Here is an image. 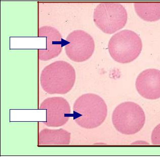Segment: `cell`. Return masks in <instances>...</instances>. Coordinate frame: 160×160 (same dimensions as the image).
I'll use <instances>...</instances> for the list:
<instances>
[{
  "label": "cell",
  "instance_id": "cell-1",
  "mask_svg": "<svg viewBox=\"0 0 160 160\" xmlns=\"http://www.w3.org/2000/svg\"><path fill=\"white\" fill-rule=\"evenodd\" d=\"M76 79V71L73 66L65 61H58L43 68L40 83L46 93L63 95L73 89Z\"/></svg>",
  "mask_w": 160,
  "mask_h": 160
},
{
  "label": "cell",
  "instance_id": "cell-2",
  "mask_svg": "<svg viewBox=\"0 0 160 160\" xmlns=\"http://www.w3.org/2000/svg\"><path fill=\"white\" fill-rule=\"evenodd\" d=\"M108 115L107 104L102 97L93 93L80 96L73 105V117L78 125L86 129L99 127Z\"/></svg>",
  "mask_w": 160,
  "mask_h": 160
},
{
  "label": "cell",
  "instance_id": "cell-3",
  "mask_svg": "<svg viewBox=\"0 0 160 160\" xmlns=\"http://www.w3.org/2000/svg\"><path fill=\"white\" fill-rule=\"evenodd\" d=\"M142 49V40L134 31L125 29L112 36L108 44L110 56L119 63H128L135 60Z\"/></svg>",
  "mask_w": 160,
  "mask_h": 160
},
{
  "label": "cell",
  "instance_id": "cell-4",
  "mask_svg": "<svg viewBox=\"0 0 160 160\" xmlns=\"http://www.w3.org/2000/svg\"><path fill=\"white\" fill-rule=\"evenodd\" d=\"M112 122L120 133L132 135L138 132L144 127L146 115L140 105L128 101L116 107L112 114Z\"/></svg>",
  "mask_w": 160,
  "mask_h": 160
},
{
  "label": "cell",
  "instance_id": "cell-5",
  "mask_svg": "<svg viewBox=\"0 0 160 160\" xmlns=\"http://www.w3.org/2000/svg\"><path fill=\"white\" fill-rule=\"evenodd\" d=\"M127 20L126 10L120 3H100L94 11V23L108 34H112L124 28Z\"/></svg>",
  "mask_w": 160,
  "mask_h": 160
},
{
  "label": "cell",
  "instance_id": "cell-6",
  "mask_svg": "<svg viewBox=\"0 0 160 160\" xmlns=\"http://www.w3.org/2000/svg\"><path fill=\"white\" fill-rule=\"evenodd\" d=\"M64 51L71 61L82 62L92 57L95 50L93 38L86 31L76 30L68 35L65 40Z\"/></svg>",
  "mask_w": 160,
  "mask_h": 160
},
{
  "label": "cell",
  "instance_id": "cell-7",
  "mask_svg": "<svg viewBox=\"0 0 160 160\" xmlns=\"http://www.w3.org/2000/svg\"><path fill=\"white\" fill-rule=\"evenodd\" d=\"M40 109L46 110V120L44 123L47 127H61L68 122L70 118V105L62 97L46 98L41 104Z\"/></svg>",
  "mask_w": 160,
  "mask_h": 160
},
{
  "label": "cell",
  "instance_id": "cell-8",
  "mask_svg": "<svg viewBox=\"0 0 160 160\" xmlns=\"http://www.w3.org/2000/svg\"><path fill=\"white\" fill-rule=\"evenodd\" d=\"M39 36L46 38L45 49L39 50V58L40 61H50L61 53L65 42L57 29L52 26H42L39 29Z\"/></svg>",
  "mask_w": 160,
  "mask_h": 160
},
{
  "label": "cell",
  "instance_id": "cell-9",
  "mask_svg": "<svg viewBox=\"0 0 160 160\" xmlns=\"http://www.w3.org/2000/svg\"><path fill=\"white\" fill-rule=\"evenodd\" d=\"M136 89L139 95L148 100L160 98V71L148 68L141 72L137 77Z\"/></svg>",
  "mask_w": 160,
  "mask_h": 160
},
{
  "label": "cell",
  "instance_id": "cell-10",
  "mask_svg": "<svg viewBox=\"0 0 160 160\" xmlns=\"http://www.w3.org/2000/svg\"><path fill=\"white\" fill-rule=\"evenodd\" d=\"M71 134L64 129H43L39 135L40 145H68L70 142Z\"/></svg>",
  "mask_w": 160,
  "mask_h": 160
},
{
  "label": "cell",
  "instance_id": "cell-11",
  "mask_svg": "<svg viewBox=\"0 0 160 160\" xmlns=\"http://www.w3.org/2000/svg\"><path fill=\"white\" fill-rule=\"evenodd\" d=\"M134 9L137 15L147 22L160 19V3H135Z\"/></svg>",
  "mask_w": 160,
  "mask_h": 160
},
{
  "label": "cell",
  "instance_id": "cell-12",
  "mask_svg": "<svg viewBox=\"0 0 160 160\" xmlns=\"http://www.w3.org/2000/svg\"><path fill=\"white\" fill-rule=\"evenodd\" d=\"M152 145H160V123L153 129L151 135Z\"/></svg>",
  "mask_w": 160,
  "mask_h": 160
},
{
  "label": "cell",
  "instance_id": "cell-13",
  "mask_svg": "<svg viewBox=\"0 0 160 160\" xmlns=\"http://www.w3.org/2000/svg\"><path fill=\"white\" fill-rule=\"evenodd\" d=\"M132 144V145H149L150 143H148V142H146V141H135V142H133Z\"/></svg>",
  "mask_w": 160,
  "mask_h": 160
}]
</instances>
